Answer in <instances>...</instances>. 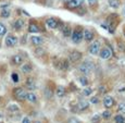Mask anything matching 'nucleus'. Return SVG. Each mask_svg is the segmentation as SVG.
Here are the masks:
<instances>
[{"label":"nucleus","instance_id":"f257e3e1","mask_svg":"<svg viewBox=\"0 0 125 123\" xmlns=\"http://www.w3.org/2000/svg\"><path fill=\"white\" fill-rule=\"evenodd\" d=\"M94 69H95V66H94V63L90 61V60H86V61L83 62V63H81V66L78 67L80 72L82 74H84V75H88L89 73L93 72Z\"/></svg>","mask_w":125,"mask_h":123},{"label":"nucleus","instance_id":"f03ea898","mask_svg":"<svg viewBox=\"0 0 125 123\" xmlns=\"http://www.w3.org/2000/svg\"><path fill=\"white\" fill-rule=\"evenodd\" d=\"M71 38L74 44H80L82 40L84 39V31L82 30L81 27L75 28V30L73 31V33H72Z\"/></svg>","mask_w":125,"mask_h":123},{"label":"nucleus","instance_id":"7ed1b4c3","mask_svg":"<svg viewBox=\"0 0 125 123\" xmlns=\"http://www.w3.org/2000/svg\"><path fill=\"white\" fill-rule=\"evenodd\" d=\"M100 50H101V45H100L99 40H95V42H93L89 45V47H88V51H89V54L94 55V56L99 55Z\"/></svg>","mask_w":125,"mask_h":123},{"label":"nucleus","instance_id":"20e7f679","mask_svg":"<svg viewBox=\"0 0 125 123\" xmlns=\"http://www.w3.org/2000/svg\"><path fill=\"white\" fill-rule=\"evenodd\" d=\"M99 56L101 59L103 60H108L110 59V58L112 57V49L110 47H108V46H105V47H103L101 50H100L99 52Z\"/></svg>","mask_w":125,"mask_h":123},{"label":"nucleus","instance_id":"39448f33","mask_svg":"<svg viewBox=\"0 0 125 123\" xmlns=\"http://www.w3.org/2000/svg\"><path fill=\"white\" fill-rule=\"evenodd\" d=\"M13 94H14V97H15L18 100H21V101L26 99V96H27V93H26V91L24 90V88H22V87L15 88L13 91Z\"/></svg>","mask_w":125,"mask_h":123},{"label":"nucleus","instance_id":"423d86ee","mask_svg":"<svg viewBox=\"0 0 125 123\" xmlns=\"http://www.w3.org/2000/svg\"><path fill=\"white\" fill-rule=\"evenodd\" d=\"M82 59V52L78 51V50H73V51L70 52L69 55V60L72 62H76V61H80Z\"/></svg>","mask_w":125,"mask_h":123},{"label":"nucleus","instance_id":"0eeeda50","mask_svg":"<svg viewBox=\"0 0 125 123\" xmlns=\"http://www.w3.org/2000/svg\"><path fill=\"white\" fill-rule=\"evenodd\" d=\"M18 37L14 35H8L6 38V40H4V43H6V45L8 46V47H14L16 44H18Z\"/></svg>","mask_w":125,"mask_h":123},{"label":"nucleus","instance_id":"6e6552de","mask_svg":"<svg viewBox=\"0 0 125 123\" xmlns=\"http://www.w3.org/2000/svg\"><path fill=\"white\" fill-rule=\"evenodd\" d=\"M46 25H47L48 28H51V30H54L59 26V21L54 18H48L46 20Z\"/></svg>","mask_w":125,"mask_h":123},{"label":"nucleus","instance_id":"1a4fd4ad","mask_svg":"<svg viewBox=\"0 0 125 123\" xmlns=\"http://www.w3.org/2000/svg\"><path fill=\"white\" fill-rule=\"evenodd\" d=\"M69 61L68 59H62V60H59V62L56 64V67H58L59 70H61V71H66V70L69 69Z\"/></svg>","mask_w":125,"mask_h":123},{"label":"nucleus","instance_id":"9d476101","mask_svg":"<svg viewBox=\"0 0 125 123\" xmlns=\"http://www.w3.org/2000/svg\"><path fill=\"white\" fill-rule=\"evenodd\" d=\"M114 105V99L111 97V96H104L103 98V106H104L107 109H110L112 108Z\"/></svg>","mask_w":125,"mask_h":123},{"label":"nucleus","instance_id":"9b49d317","mask_svg":"<svg viewBox=\"0 0 125 123\" xmlns=\"http://www.w3.org/2000/svg\"><path fill=\"white\" fill-rule=\"evenodd\" d=\"M84 0H71L68 2V8L70 9H76L78 7H81L83 4Z\"/></svg>","mask_w":125,"mask_h":123},{"label":"nucleus","instance_id":"f8f14e48","mask_svg":"<svg viewBox=\"0 0 125 123\" xmlns=\"http://www.w3.org/2000/svg\"><path fill=\"white\" fill-rule=\"evenodd\" d=\"M25 86L26 88H28L30 90H33L36 88V83H35V79L33 78H27L25 82Z\"/></svg>","mask_w":125,"mask_h":123},{"label":"nucleus","instance_id":"ddd939ff","mask_svg":"<svg viewBox=\"0 0 125 123\" xmlns=\"http://www.w3.org/2000/svg\"><path fill=\"white\" fill-rule=\"evenodd\" d=\"M94 32L90 30H84V39L86 42H91L94 39Z\"/></svg>","mask_w":125,"mask_h":123},{"label":"nucleus","instance_id":"4468645a","mask_svg":"<svg viewBox=\"0 0 125 123\" xmlns=\"http://www.w3.org/2000/svg\"><path fill=\"white\" fill-rule=\"evenodd\" d=\"M24 24H25V23H24V21L22 20V19H18V20L13 23V30L21 31L24 27Z\"/></svg>","mask_w":125,"mask_h":123},{"label":"nucleus","instance_id":"2eb2a0df","mask_svg":"<svg viewBox=\"0 0 125 123\" xmlns=\"http://www.w3.org/2000/svg\"><path fill=\"white\" fill-rule=\"evenodd\" d=\"M60 28H61L62 33H63V35L65 36V37H70V36H72V31H71V27H70V26L62 24V26H60Z\"/></svg>","mask_w":125,"mask_h":123},{"label":"nucleus","instance_id":"dca6fc26","mask_svg":"<svg viewBox=\"0 0 125 123\" xmlns=\"http://www.w3.org/2000/svg\"><path fill=\"white\" fill-rule=\"evenodd\" d=\"M88 107H89V102H88L87 100H81L80 102L77 103V109L80 110V111H84V110L88 109Z\"/></svg>","mask_w":125,"mask_h":123},{"label":"nucleus","instance_id":"f3484780","mask_svg":"<svg viewBox=\"0 0 125 123\" xmlns=\"http://www.w3.org/2000/svg\"><path fill=\"white\" fill-rule=\"evenodd\" d=\"M11 61H12V63L15 64V66H20V64H22V62L24 61V60H23L22 56H20V55H15V56L12 57Z\"/></svg>","mask_w":125,"mask_h":123},{"label":"nucleus","instance_id":"a211bd4d","mask_svg":"<svg viewBox=\"0 0 125 123\" xmlns=\"http://www.w3.org/2000/svg\"><path fill=\"white\" fill-rule=\"evenodd\" d=\"M31 42L35 46H40L44 43V39H42V37H38V36H32V37H31Z\"/></svg>","mask_w":125,"mask_h":123},{"label":"nucleus","instance_id":"6ab92c4d","mask_svg":"<svg viewBox=\"0 0 125 123\" xmlns=\"http://www.w3.org/2000/svg\"><path fill=\"white\" fill-rule=\"evenodd\" d=\"M66 90L65 88L63 87V86H58L57 89H56V95L58 96V97H63L64 95H65Z\"/></svg>","mask_w":125,"mask_h":123},{"label":"nucleus","instance_id":"aec40b11","mask_svg":"<svg viewBox=\"0 0 125 123\" xmlns=\"http://www.w3.org/2000/svg\"><path fill=\"white\" fill-rule=\"evenodd\" d=\"M32 70H33V67L32 66H31L30 63H24V66L21 67V71L23 72V73H30V72H32Z\"/></svg>","mask_w":125,"mask_h":123},{"label":"nucleus","instance_id":"412c9836","mask_svg":"<svg viewBox=\"0 0 125 123\" xmlns=\"http://www.w3.org/2000/svg\"><path fill=\"white\" fill-rule=\"evenodd\" d=\"M39 31L40 30H39V27H38V25L35 23H31L30 26H28V32L30 33H38Z\"/></svg>","mask_w":125,"mask_h":123},{"label":"nucleus","instance_id":"4be33fe9","mask_svg":"<svg viewBox=\"0 0 125 123\" xmlns=\"http://www.w3.org/2000/svg\"><path fill=\"white\" fill-rule=\"evenodd\" d=\"M26 99L30 101V102H36V100H37V96H36L34 93H28L27 96H26Z\"/></svg>","mask_w":125,"mask_h":123},{"label":"nucleus","instance_id":"5701e85b","mask_svg":"<svg viewBox=\"0 0 125 123\" xmlns=\"http://www.w3.org/2000/svg\"><path fill=\"white\" fill-rule=\"evenodd\" d=\"M10 14H11L10 9H7V8H4V9H2L1 13H0V15H1V18L7 19V18H9V16H10Z\"/></svg>","mask_w":125,"mask_h":123},{"label":"nucleus","instance_id":"b1692460","mask_svg":"<svg viewBox=\"0 0 125 123\" xmlns=\"http://www.w3.org/2000/svg\"><path fill=\"white\" fill-rule=\"evenodd\" d=\"M108 3H109V6L111 7V8H113V9H117L120 7L119 0H109V1H108Z\"/></svg>","mask_w":125,"mask_h":123},{"label":"nucleus","instance_id":"393cba45","mask_svg":"<svg viewBox=\"0 0 125 123\" xmlns=\"http://www.w3.org/2000/svg\"><path fill=\"white\" fill-rule=\"evenodd\" d=\"M114 122L115 123H125V117L122 114H117L114 117Z\"/></svg>","mask_w":125,"mask_h":123},{"label":"nucleus","instance_id":"a878e982","mask_svg":"<svg viewBox=\"0 0 125 123\" xmlns=\"http://www.w3.org/2000/svg\"><path fill=\"white\" fill-rule=\"evenodd\" d=\"M117 111L122 114H125V102H121L117 106Z\"/></svg>","mask_w":125,"mask_h":123},{"label":"nucleus","instance_id":"bb28decb","mask_svg":"<svg viewBox=\"0 0 125 123\" xmlns=\"http://www.w3.org/2000/svg\"><path fill=\"white\" fill-rule=\"evenodd\" d=\"M78 81H80V83H81L83 86H85V87L88 85V79H87V78H86V76H81V78H78Z\"/></svg>","mask_w":125,"mask_h":123},{"label":"nucleus","instance_id":"cd10ccee","mask_svg":"<svg viewBox=\"0 0 125 123\" xmlns=\"http://www.w3.org/2000/svg\"><path fill=\"white\" fill-rule=\"evenodd\" d=\"M100 119H101V115L97 113V114H95L93 118H91V122H93V123H99Z\"/></svg>","mask_w":125,"mask_h":123},{"label":"nucleus","instance_id":"c85d7f7f","mask_svg":"<svg viewBox=\"0 0 125 123\" xmlns=\"http://www.w3.org/2000/svg\"><path fill=\"white\" fill-rule=\"evenodd\" d=\"M11 78H12V81H13L14 83H18V82L20 81V78H19V74H18V73H15V72H13V73L11 74Z\"/></svg>","mask_w":125,"mask_h":123},{"label":"nucleus","instance_id":"c756f323","mask_svg":"<svg viewBox=\"0 0 125 123\" xmlns=\"http://www.w3.org/2000/svg\"><path fill=\"white\" fill-rule=\"evenodd\" d=\"M111 111H109V110H105V111H103L102 112V114H101V117L103 118V119H109V118H111Z\"/></svg>","mask_w":125,"mask_h":123},{"label":"nucleus","instance_id":"7c9ffc66","mask_svg":"<svg viewBox=\"0 0 125 123\" xmlns=\"http://www.w3.org/2000/svg\"><path fill=\"white\" fill-rule=\"evenodd\" d=\"M7 33V27L2 23H0V36H3Z\"/></svg>","mask_w":125,"mask_h":123},{"label":"nucleus","instance_id":"2f4dec72","mask_svg":"<svg viewBox=\"0 0 125 123\" xmlns=\"http://www.w3.org/2000/svg\"><path fill=\"white\" fill-rule=\"evenodd\" d=\"M91 93H93V89L89 88V87H85L84 90H83V94L85 96H89V95H91Z\"/></svg>","mask_w":125,"mask_h":123},{"label":"nucleus","instance_id":"473e14b6","mask_svg":"<svg viewBox=\"0 0 125 123\" xmlns=\"http://www.w3.org/2000/svg\"><path fill=\"white\" fill-rule=\"evenodd\" d=\"M66 123H81V122H80V120L78 119H76V118L73 117V118H70Z\"/></svg>","mask_w":125,"mask_h":123},{"label":"nucleus","instance_id":"72a5a7b5","mask_svg":"<svg viewBox=\"0 0 125 123\" xmlns=\"http://www.w3.org/2000/svg\"><path fill=\"white\" fill-rule=\"evenodd\" d=\"M90 102H91V103H94V105H97V103L99 102V98L96 97V96H94V97H91V98H90Z\"/></svg>","mask_w":125,"mask_h":123},{"label":"nucleus","instance_id":"f704fd0d","mask_svg":"<svg viewBox=\"0 0 125 123\" xmlns=\"http://www.w3.org/2000/svg\"><path fill=\"white\" fill-rule=\"evenodd\" d=\"M44 52H45V50H44V49H42V48H37V49H36V55H37V56L44 55Z\"/></svg>","mask_w":125,"mask_h":123},{"label":"nucleus","instance_id":"c9c22d12","mask_svg":"<svg viewBox=\"0 0 125 123\" xmlns=\"http://www.w3.org/2000/svg\"><path fill=\"white\" fill-rule=\"evenodd\" d=\"M99 91H100V93H101V94L107 93V88H105V86H103V85L99 86Z\"/></svg>","mask_w":125,"mask_h":123},{"label":"nucleus","instance_id":"e433bc0d","mask_svg":"<svg viewBox=\"0 0 125 123\" xmlns=\"http://www.w3.org/2000/svg\"><path fill=\"white\" fill-rule=\"evenodd\" d=\"M9 110H11V111H16V110H19V108H18V106H15V105H11L10 107H9Z\"/></svg>","mask_w":125,"mask_h":123},{"label":"nucleus","instance_id":"4c0bfd02","mask_svg":"<svg viewBox=\"0 0 125 123\" xmlns=\"http://www.w3.org/2000/svg\"><path fill=\"white\" fill-rule=\"evenodd\" d=\"M22 123H32V122H31V119H30V118H28V117H25V118H23Z\"/></svg>","mask_w":125,"mask_h":123},{"label":"nucleus","instance_id":"58836bf2","mask_svg":"<svg viewBox=\"0 0 125 123\" xmlns=\"http://www.w3.org/2000/svg\"><path fill=\"white\" fill-rule=\"evenodd\" d=\"M97 2H98V0H88V3H89L90 6H95Z\"/></svg>","mask_w":125,"mask_h":123},{"label":"nucleus","instance_id":"ea45409f","mask_svg":"<svg viewBox=\"0 0 125 123\" xmlns=\"http://www.w3.org/2000/svg\"><path fill=\"white\" fill-rule=\"evenodd\" d=\"M122 14H123V16L125 18V6L123 7V10H122Z\"/></svg>","mask_w":125,"mask_h":123},{"label":"nucleus","instance_id":"a19ab883","mask_svg":"<svg viewBox=\"0 0 125 123\" xmlns=\"http://www.w3.org/2000/svg\"><path fill=\"white\" fill-rule=\"evenodd\" d=\"M63 1H65V2H69V1H71V0H63Z\"/></svg>","mask_w":125,"mask_h":123},{"label":"nucleus","instance_id":"79ce46f5","mask_svg":"<svg viewBox=\"0 0 125 123\" xmlns=\"http://www.w3.org/2000/svg\"><path fill=\"white\" fill-rule=\"evenodd\" d=\"M34 123H40V122H38V121H36V122H34Z\"/></svg>","mask_w":125,"mask_h":123},{"label":"nucleus","instance_id":"37998d69","mask_svg":"<svg viewBox=\"0 0 125 123\" xmlns=\"http://www.w3.org/2000/svg\"><path fill=\"white\" fill-rule=\"evenodd\" d=\"M124 36H125V32H124Z\"/></svg>","mask_w":125,"mask_h":123},{"label":"nucleus","instance_id":"c03bdc74","mask_svg":"<svg viewBox=\"0 0 125 123\" xmlns=\"http://www.w3.org/2000/svg\"><path fill=\"white\" fill-rule=\"evenodd\" d=\"M0 123H1V122H0Z\"/></svg>","mask_w":125,"mask_h":123}]
</instances>
